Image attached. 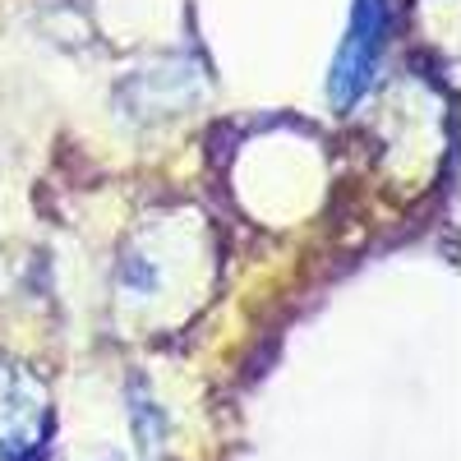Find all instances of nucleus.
<instances>
[{
    "instance_id": "f257e3e1",
    "label": "nucleus",
    "mask_w": 461,
    "mask_h": 461,
    "mask_svg": "<svg viewBox=\"0 0 461 461\" xmlns=\"http://www.w3.org/2000/svg\"><path fill=\"white\" fill-rule=\"evenodd\" d=\"M383 28H388L383 0H360L356 19H351V37H346V47L337 56V69H332V102L351 106L369 88V74H374L378 47H383Z\"/></svg>"
}]
</instances>
